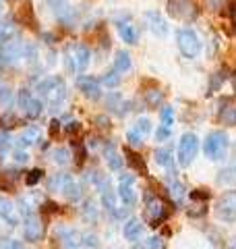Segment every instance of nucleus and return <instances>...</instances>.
<instances>
[{"label": "nucleus", "instance_id": "obj_51", "mask_svg": "<svg viewBox=\"0 0 236 249\" xmlns=\"http://www.w3.org/2000/svg\"><path fill=\"white\" fill-rule=\"evenodd\" d=\"M15 158H17V162H27L29 160V156H27V152H23V150H19V152H15Z\"/></svg>", "mask_w": 236, "mask_h": 249}, {"label": "nucleus", "instance_id": "obj_47", "mask_svg": "<svg viewBox=\"0 0 236 249\" xmlns=\"http://www.w3.org/2000/svg\"><path fill=\"white\" fill-rule=\"evenodd\" d=\"M93 123L98 124V127H101V129H110V119L106 114H100V116H96V119H93Z\"/></svg>", "mask_w": 236, "mask_h": 249}, {"label": "nucleus", "instance_id": "obj_42", "mask_svg": "<svg viewBox=\"0 0 236 249\" xmlns=\"http://www.w3.org/2000/svg\"><path fill=\"white\" fill-rule=\"evenodd\" d=\"M13 178H9V173H0V191H13Z\"/></svg>", "mask_w": 236, "mask_h": 249}, {"label": "nucleus", "instance_id": "obj_20", "mask_svg": "<svg viewBox=\"0 0 236 249\" xmlns=\"http://www.w3.org/2000/svg\"><path fill=\"white\" fill-rule=\"evenodd\" d=\"M62 193H65V197H67L68 201H79V199L83 197V189H81V185H79L73 177H68V178H67L65 187H62Z\"/></svg>", "mask_w": 236, "mask_h": 249}, {"label": "nucleus", "instance_id": "obj_3", "mask_svg": "<svg viewBox=\"0 0 236 249\" xmlns=\"http://www.w3.org/2000/svg\"><path fill=\"white\" fill-rule=\"evenodd\" d=\"M37 91L42 93L44 98H48V100H50L52 108L60 106L62 102H65V98H67V88H65V81L58 79V77H48V79L39 81V85H37Z\"/></svg>", "mask_w": 236, "mask_h": 249}, {"label": "nucleus", "instance_id": "obj_39", "mask_svg": "<svg viewBox=\"0 0 236 249\" xmlns=\"http://www.w3.org/2000/svg\"><path fill=\"white\" fill-rule=\"evenodd\" d=\"M209 199V191L205 189H193L191 191V201H197V204H207Z\"/></svg>", "mask_w": 236, "mask_h": 249}, {"label": "nucleus", "instance_id": "obj_19", "mask_svg": "<svg viewBox=\"0 0 236 249\" xmlns=\"http://www.w3.org/2000/svg\"><path fill=\"white\" fill-rule=\"evenodd\" d=\"M118 34H120V37L127 44H137L139 42V27L133 25V23H118Z\"/></svg>", "mask_w": 236, "mask_h": 249}, {"label": "nucleus", "instance_id": "obj_12", "mask_svg": "<svg viewBox=\"0 0 236 249\" xmlns=\"http://www.w3.org/2000/svg\"><path fill=\"white\" fill-rule=\"evenodd\" d=\"M75 85H77L79 91H83L85 98L93 100V102L101 98V85H100V81L93 79V77H89V75H79L75 79Z\"/></svg>", "mask_w": 236, "mask_h": 249}, {"label": "nucleus", "instance_id": "obj_52", "mask_svg": "<svg viewBox=\"0 0 236 249\" xmlns=\"http://www.w3.org/2000/svg\"><path fill=\"white\" fill-rule=\"evenodd\" d=\"M4 249H25V247H23L21 241H9V243L4 245Z\"/></svg>", "mask_w": 236, "mask_h": 249}, {"label": "nucleus", "instance_id": "obj_49", "mask_svg": "<svg viewBox=\"0 0 236 249\" xmlns=\"http://www.w3.org/2000/svg\"><path fill=\"white\" fill-rule=\"evenodd\" d=\"M205 2H207V9L219 11V9H222V4H224V0H205Z\"/></svg>", "mask_w": 236, "mask_h": 249}, {"label": "nucleus", "instance_id": "obj_43", "mask_svg": "<svg viewBox=\"0 0 236 249\" xmlns=\"http://www.w3.org/2000/svg\"><path fill=\"white\" fill-rule=\"evenodd\" d=\"M226 79H228L226 71H219V73H216V77H214V79H211V88H209V93H211V91H216V89L219 88V83H222V81H226Z\"/></svg>", "mask_w": 236, "mask_h": 249}, {"label": "nucleus", "instance_id": "obj_17", "mask_svg": "<svg viewBox=\"0 0 236 249\" xmlns=\"http://www.w3.org/2000/svg\"><path fill=\"white\" fill-rule=\"evenodd\" d=\"M145 19H147V23H149V29H152L155 36L166 37V34H168V25H166V21L162 19V15H160V13H157V11H147V13H145Z\"/></svg>", "mask_w": 236, "mask_h": 249}, {"label": "nucleus", "instance_id": "obj_32", "mask_svg": "<svg viewBox=\"0 0 236 249\" xmlns=\"http://www.w3.org/2000/svg\"><path fill=\"white\" fill-rule=\"evenodd\" d=\"M67 178H68V175H65V173L50 177V181H48V189H50V191H62V187H65Z\"/></svg>", "mask_w": 236, "mask_h": 249}, {"label": "nucleus", "instance_id": "obj_16", "mask_svg": "<svg viewBox=\"0 0 236 249\" xmlns=\"http://www.w3.org/2000/svg\"><path fill=\"white\" fill-rule=\"evenodd\" d=\"M141 232H143V222H141L139 218H129V220L124 222L122 235L129 243H137V241L141 239Z\"/></svg>", "mask_w": 236, "mask_h": 249}, {"label": "nucleus", "instance_id": "obj_9", "mask_svg": "<svg viewBox=\"0 0 236 249\" xmlns=\"http://www.w3.org/2000/svg\"><path fill=\"white\" fill-rule=\"evenodd\" d=\"M168 13L180 21H193L199 15V9L193 0H168Z\"/></svg>", "mask_w": 236, "mask_h": 249}, {"label": "nucleus", "instance_id": "obj_46", "mask_svg": "<svg viewBox=\"0 0 236 249\" xmlns=\"http://www.w3.org/2000/svg\"><path fill=\"white\" fill-rule=\"evenodd\" d=\"M0 123H2L4 129H11V127H15V124H17V119H15L13 114H4L2 119H0Z\"/></svg>", "mask_w": 236, "mask_h": 249}, {"label": "nucleus", "instance_id": "obj_5", "mask_svg": "<svg viewBox=\"0 0 236 249\" xmlns=\"http://www.w3.org/2000/svg\"><path fill=\"white\" fill-rule=\"evenodd\" d=\"M91 60V50L85 44H70L67 48V65L70 71L83 73L89 67Z\"/></svg>", "mask_w": 236, "mask_h": 249}, {"label": "nucleus", "instance_id": "obj_4", "mask_svg": "<svg viewBox=\"0 0 236 249\" xmlns=\"http://www.w3.org/2000/svg\"><path fill=\"white\" fill-rule=\"evenodd\" d=\"M176 46L180 54L186 58H195L201 52V40L191 27H183L176 31Z\"/></svg>", "mask_w": 236, "mask_h": 249}, {"label": "nucleus", "instance_id": "obj_8", "mask_svg": "<svg viewBox=\"0 0 236 249\" xmlns=\"http://www.w3.org/2000/svg\"><path fill=\"white\" fill-rule=\"evenodd\" d=\"M44 237V224H42V216L37 212H29L25 214V222H23V239L27 243H37Z\"/></svg>", "mask_w": 236, "mask_h": 249}, {"label": "nucleus", "instance_id": "obj_7", "mask_svg": "<svg viewBox=\"0 0 236 249\" xmlns=\"http://www.w3.org/2000/svg\"><path fill=\"white\" fill-rule=\"evenodd\" d=\"M118 197L124 204V208H135L137 206V189H135V177L124 173L118 178Z\"/></svg>", "mask_w": 236, "mask_h": 249}, {"label": "nucleus", "instance_id": "obj_37", "mask_svg": "<svg viewBox=\"0 0 236 249\" xmlns=\"http://www.w3.org/2000/svg\"><path fill=\"white\" fill-rule=\"evenodd\" d=\"M83 216L87 218V220H93V222L98 220V208L93 206V201H91V199H87V201H85V208H83Z\"/></svg>", "mask_w": 236, "mask_h": 249}, {"label": "nucleus", "instance_id": "obj_1", "mask_svg": "<svg viewBox=\"0 0 236 249\" xmlns=\"http://www.w3.org/2000/svg\"><path fill=\"white\" fill-rule=\"evenodd\" d=\"M143 199H145V218H147L149 227H153V229L162 227V224L168 220V216H170L166 204H164V201L152 191H147Z\"/></svg>", "mask_w": 236, "mask_h": 249}, {"label": "nucleus", "instance_id": "obj_45", "mask_svg": "<svg viewBox=\"0 0 236 249\" xmlns=\"http://www.w3.org/2000/svg\"><path fill=\"white\" fill-rule=\"evenodd\" d=\"M11 147V137L6 131H0V152H6Z\"/></svg>", "mask_w": 236, "mask_h": 249}, {"label": "nucleus", "instance_id": "obj_31", "mask_svg": "<svg viewBox=\"0 0 236 249\" xmlns=\"http://www.w3.org/2000/svg\"><path fill=\"white\" fill-rule=\"evenodd\" d=\"M37 135H39V129L37 127H29L25 133L21 135V147H25V145H31V143H35L37 142Z\"/></svg>", "mask_w": 236, "mask_h": 249}, {"label": "nucleus", "instance_id": "obj_29", "mask_svg": "<svg viewBox=\"0 0 236 249\" xmlns=\"http://www.w3.org/2000/svg\"><path fill=\"white\" fill-rule=\"evenodd\" d=\"M120 106H122V96H120V93H118V91L108 93V98H106V108H108V110H112V112L118 114Z\"/></svg>", "mask_w": 236, "mask_h": 249}, {"label": "nucleus", "instance_id": "obj_35", "mask_svg": "<svg viewBox=\"0 0 236 249\" xmlns=\"http://www.w3.org/2000/svg\"><path fill=\"white\" fill-rule=\"evenodd\" d=\"M13 104V89L11 88H2L0 85V106L2 108H11Z\"/></svg>", "mask_w": 236, "mask_h": 249}, {"label": "nucleus", "instance_id": "obj_38", "mask_svg": "<svg viewBox=\"0 0 236 249\" xmlns=\"http://www.w3.org/2000/svg\"><path fill=\"white\" fill-rule=\"evenodd\" d=\"M127 143H129V147H131V150H135V147H143V137H141V135H137L135 133V131H129V133H127Z\"/></svg>", "mask_w": 236, "mask_h": 249}, {"label": "nucleus", "instance_id": "obj_28", "mask_svg": "<svg viewBox=\"0 0 236 249\" xmlns=\"http://www.w3.org/2000/svg\"><path fill=\"white\" fill-rule=\"evenodd\" d=\"M145 102H147L149 108H157V106L164 102V91L157 89V88L147 89V91H145Z\"/></svg>", "mask_w": 236, "mask_h": 249}, {"label": "nucleus", "instance_id": "obj_26", "mask_svg": "<svg viewBox=\"0 0 236 249\" xmlns=\"http://www.w3.org/2000/svg\"><path fill=\"white\" fill-rule=\"evenodd\" d=\"M168 191H170V196L174 197L176 201H180L185 197V187L176 178V175H170V178H168Z\"/></svg>", "mask_w": 236, "mask_h": 249}, {"label": "nucleus", "instance_id": "obj_23", "mask_svg": "<svg viewBox=\"0 0 236 249\" xmlns=\"http://www.w3.org/2000/svg\"><path fill=\"white\" fill-rule=\"evenodd\" d=\"M19 19L29 27H35V15H34V6L29 0H23L19 6Z\"/></svg>", "mask_w": 236, "mask_h": 249}, {"label": "nucleus", "instance_id": "obj_30", "mask_svg": "<svg viewBox=\"0 0 236 249\" xmlns=\"http://www.w3.org/2000/svg\"><path fill=\"white\" fill-rule=\"evenodd\" d=\"M52 160L56 162L58 166H67L68 162H70V152L67 150V147H56L52 154Z\"/></svg>", "mask_w": 236, "mask_h": 249}, {"label": "nucleus", "instance_id": "obj_21", "mask_svg": "<svg viewBox=\"0 0 236 249\" xmlns=\"http://www.w3.org/2000/svg\"><path fill=\"white\" fill-rule=\"evenodd\" d=\"M104 156H106V162H108V168H110V170H120V168H122L124 158H120V154L116 152V147H114L112 143H106Z\"/></svg>", "mask_w": 236, "mask_h": 249}, {"label": "nucleus", "instance_id": "obj_33", "mask_svg": "<svg viewBox=\"0 0 236 249\" xmlns=\"http://www.w3.org/2000/svg\"><path fill=\"white\" fill-rule=\"evenodd\" d=\"M160 119H162V127H172L174 124V108L172 106H164L162 112H160Z\"/></svg>", "mask_w": 236, "mask_h": 249}, {"label": "nucleus", "instance_id": "obj_36", "mask_svg": "<svg viewBox=\"0 0 236 249\" xmlns=\"http://www.w3.org/2000/svg\"><path fill=\"white\" fill-rule=\"evenodd\" d=\"M42 177H44V170L42 168H34V170H29V175L25 177V183L29 187H34V185H37L39 181H42Z\"/></svg>", "mask_w": 236, "mask_h": 249}, {"label": "nucleus", "instance_id": "obj_2", "mask_svg": "<svg viewBox=\"0 0 236 249\" xmlns=\"http://www.w3.org/2000/svg\"><path fill=\"white\" fill-rule=\"evenodd\" d=\"M228 135L224 131H211V133L205 137V142H203V152L209 160H224L226 158V152H228Z\"/></svg>", "mask_w": 236, "mask_h": 249}, {"label": "nucleus", "instance_id": "obj_34", "mask_svg": "<svg viewBox=\"0 0 236 249\" xmlns=\"http://www.w3.org/2000/svg\"><path fill=\"white\" fill-rule=\"evenodd\" d=\"M133 131L145 139V135L149 133V131H152V123H149V119H139V121L135 123V127H133Z\"/></svg>", "mask_w": 236, "mask_h": 249}, {"label": "nucleus", "instance_id": "obj_13", "mask_svg": "<svg viewBox=\"0 0 236 249\" xmlns=\"http://www.w3.org/2000/svg\"><path fill=\"white\" fill-rule=\"evenodd\" d=\"M48 6L56 13V17L65 23L67 27L73 25V9H70L68 0H48Z\"/></svg>", "mask_w": 236, "mask_h": 249}, {"label": "nucleus", "instance_id": "obj_18", "mask_svg": "<svg viewBox=\"0 0 236 249\" xmlns=\"http://www.w3.org/2000/svg\"><path fill=\"white\" fill-rule=\"evenodd\" d=\"M124 160H127L129 164H131L133 168H135V170H137V173H139L141 177H147V175H149V170H147V164H145V160L141 158V156H139V154H137L135 150H131L129 145L124 147Z\"/></svg>", "mask_w": 236, "mask_h": 249}, {"label": "nucleus", "instance_id": "obj_6", "mask_svg": "<svg viewBox=\"0 0 236 249\" xmlns=\"http://www.w3.org/2000/svg\"><path fill=\"white\" fill-rule=\"evenodd\" d=\"M197 152H199V139L195 133H185L180 137L178 143V164L186 168L193 164V160L197 158Z\"/></svg>", "mask_w": 236, "mask_h": 249}, {"label": "nucleus", "instance_id": "obj_15", "mask_svg": "<svg viewBox=\"0 0 236 249\" xmlns=\"http://www.w3.org/2000/svg\"><path fill=\"white\" fill-rule=\"evenodd\" d=\"M19 37V29L17 25H15V21L13 19H2L0 21V46H6V44H11L15 42Z\"/></svg>", "mask_w": 236, "mask_h": 249}, {"label": "nucleus", "instance_id": "obj_48", "mask_svg": "<svg viewBox=\"0 0 236 249\" xmlns=\"http://www.w3.org/2000/svg\"><path fill=\"white\" fill-rule=\"evenodd\" d=\"M79 131H81V123H79V121H70V123L67 124V133H68V135L79 133Z\"/></svg>", "mask_w": 236, "mask_h": 249}, {"label": "nucleus", "instance_id": "obj_22", "mask_svg": "<svg viewBox=\"0 0 236 249\" xmlns=\"http://www.w3.org/2000/svg\"><path fill=\"white\" fill-rule=\"evenodd\" d=\"M131 67H133L131 54L124 52V50H118V52H116V58H114V71H118V73L122 75V73L131 71Z\"/></svg>", "mask_w": 236, "mask_h": 249}, {"label": "nucleus", "instance_id": "obj_41", "mask_svg": "<svg viewBox=\"0 0 236 249\" xmlns=\"http://www.w3.org/2000/svg\"><path fill=\"white\" fill-rule=\"evenodd\" d=\"M73 147H75V152H77V164L81 166L85 158H87V150H85V145L81 142H73Z\"/></svg>", "mask_w": 236, "mask_h": 249}, {"label": "nucleus", "instance_id": "obj_40", "mask_svg": "<svg viewBox=\"0 0 236 249\" xmlns=\"http://www.w3.org/2000/svg\"><path fill=\"white\" fill-rule=\"evenodd\" d=\"M222 121H224V124H236V108L234 106H230V108H224V112H222Z\"/></svg>", "mask_w": 236, "mask_h": 249}, {"label": "nucleus", "instance_id": "obj_24", "mask_svg": "<svg viewBox=\"0 0 236 249\" xmlns=\"http://www.w3.org/2000/svg\"><path fill=\"white\" fill-rule=\"evenodd\" d=\"M60 237L67 247H79L81 245V239H83L81 232H77L75 229H60Z\"/></svg>", "mask_w": 236, "mask_h": 249}, {"label": "nucleus", "instance_id": "obj_53", "mask_svg": "<svg viewBox=\"0 0 236 249\" xmlns=\"http://www.w3.org/2000/svg\"><path fill=\"white\" fill-rule=\"evenodd\" d=\"M230 79H232V88L236 89V71H234V75H230Z\"/></svg>", "mask_w": 236, "mask_h": 249}, {"label": "nucleus", "instance_id": "obj_44", "mask_svg": "<svg viewBox=\"0 0 236 249\" xmlns=\"http://www.w3.org/2000/svg\"><path fill=\"white\" fill-rule=\"evenodd\" d=\"M170 135H172V131L168 127H157V131H155V142H168Z\"/></svg>", "mask_w": 236, "mask_h": 249}, {"label": "nucleus", "instance_id": "obj_50", "mask_svg": "<svg viewBox=\"0 0 236 249\" xmlns=\"http://www.w3.org/2000/svg\"><path fill=\"white\" fill-rule=\"evenodd\" d=\"M58 131H60V123L54 119V121L50 123V137H56V135H58Z\"/></svg>", "mask_w": 236, "mask_h": 249}, {"label": "nucleus", "instance_id": "obj_14", "mask_svg": "<svg viewBox=\"0 0 236 249\" xmlns=\"http://www.w3.org/2000/svg\"><path fill=\"white\" fill-rule=\"evenodd\" d=\"M0 218L9 224V227H17L19 224V218H17V208L9 197H2L0 196Z\"/></svg>", "mask_w": 236, "mask_h": 249}, {"label": "nucleus", "instance_id": "obj_11", "mask_svg": "<svg viewBox=\"0 0 236 249\" xmlns=\"http://www.w3.org/2000/svg\"><path fill=\"white\" fill-rule=\"evenodd\" d=\"M19 106L23 108L25 116H27V119H31V121L39 119V116H42V112H44L42 100H37V98L31 96L29 89H21V91H19Z\"/></svg>", "mask_w": 236, "mask_h": 249}, {"label": "nucleus", "instance_id": "obj_10", "mask_svg": "<svg viewBox=\"0 0 236 249\" xmlns=\"http://www.w3.org/2000/svg\"><path fill=\"white\" fill-rule=\"evenodd\" d=\"M216 216L224 222H234L236 220V189L226 191L216 204Z\"/></svg>", "mask_w": 236, "mask_h": 249}, {"label": "nucleus", "instance_id": "obj_25", "mask_svg": "<svg viewBox=\"0 0 236 249\" xmlns=\"http://www.w3.org/2000/svg\"><path fill=\"white\" fill-rule=\"evenodd\" d=\"M155 162L164 168H170L172 162H174V154H172L170 147H157L155 150Z\"/></svg>", "mask_w": 236, "mask_h": 249}, {"label": "nucleus", "instance_id": "obj_27", "mask_svg": "<svg viewBox=\"0 0 236 249\" xmlns=\"http://www.w3.org/2000/svg\"><path fill=\"white\" fill-rule=\"evenodd\" d=\"M120 81H122V75L118 71H114V69H112V71H106L104 75H101V79H100V83L106 85V88H118Z\"/></svg>", "mask_w": 236, "mask_h": 249}]
</instances>
